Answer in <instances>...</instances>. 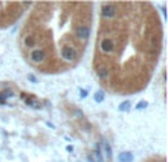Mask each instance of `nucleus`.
<instances>
[{
    "mask_svg": "<svg viewBox=\"0 0 168 162\" xmlns=\"http://www.w3.org/2000/svg\"><path fill=\"white\" fill-rule=\"evenodd\" d=\"M114 18L100 19L93 71L114 93H136L150 80L162 49V25L150 3H117Z\"/></svg>",
    "mask_w": 168,
    "mask_h": 162,
    "instance_id": "f257e3e1",
    "label": "nucleus"
},
{
    "mask_svg": "<svg viewBox=\"0 0 168 162\" xmlns=\"http://www.w3.org/2000/svg\"><path fill=\"white\" fill-rule=\"evenodd\" d=\"M25 21L19 46L25 61L42 72L75 66L91 34V3H36Z\"/></svg>",
    "mask_w": 168,
    "mask_h": 162,
    "instance_id": "f03ea898",
    "label": "nucleus"
},
{
    "mask_svg": "<svg viewBox=\"0 0 168 162\" xmlns=\"http://www.w3.org/2000/svg\"><path fill=\"white\" fill-rule=\"evenodd\" d=\"M4 6H6V3H0V27H7L13 21H16V18L22 13V9L24 7H30L31 3H16L7 12H3Z\"/></svg>",
    "mask_w": 168,
    "mask_h": 162,
    "instance_id": "7ed1b4c3",
    "label": "nucleus"
},
{
    "mask_svg": "<svg viewBox=\"0 0 168 162\" xmlns=\"http://www.w3.org/2000/svg\"><path fill=\"white\" fill-rule=\"evenodd\" d=\"M118 159H120V162H133L134 156H133V153H130V152H123V153H120Z\"/></svg>",
    "mask_w": 168,
    "mask_h": 162,
    "instance_id": "20e7f679",
    "label": "nucleus"
},
{
    "mask_svg": "<svg viewBox=\"0 0 168 162\" xmlns=\"http://www.w3.org/2000/svg\"><path fill=\"white\" fill-rule=\"evenodd\" d=\"M13 96V91L12 90H3L0 93V103H6V99L7 97H12Z\"/></svg>",
    "mask_w": 168,
    "mask_h": 162,
    "instance_id": "39448f33",
    "label": "nucleus"
},
{
    "mask_svg": "<svg viewBox=\"0 0 168 162\" xmlns=\"http://www.w3.org/2000/svg\"><path fill=\"white\" fill-rule=\"evenodd\" d=\"M103 99H105V93L100 90V91H96V94H94V100L97 102V103H100V102H103Z\"/></svg>",
    "mask_w": 168,
    "mask_h": 162,
    "instance_id": "423d86ee",
    "label": "nucleus"
},
{
    "mask_svg": "<svg viewBox=\"0 0 168 162\" xmlns=\"http://www.w3.org/2000/svg\"><path fill=\"white\" fill-rule=\"evenodd\" d=\"M94 156H96L97 162H105L103 161V156H102V152H100V146H96V153H94Z\"/></svg>",
    "mask_w": 168,
    "mask_h": 162,
    "instance_id": "0eeeda50",
    "label": "nucleus"
},
{
    "mask_svg": "<svg viewBox=\"0 0 168 162\" xmlns=\"http://www.w3.org/2000/svg\"><path fill=\"white\" fill-rule=\"evenodd\" d=\"M130 105H131V103H130L128 100L123 102V103L120 105V111H128V109H130Z\"/></svg>",
    "mask_w": 168,
    "mask_h": 162,
    "instance_id": "6e6552de",
    "label": "nucleus"
},
{
    "mask_svg": "<svg viewBox=\"0 0 168 162\" xmlns=\"http://www.w3.org/2000/svg\"><path fill=\"white\" fill-rule=\"evenodd\" d=\"M148 106V102H145V100H142V102H139L137 103V106H136V109H143V108H146Z\"/></svg>",
    "mask_w": 168,
    "mask_h": 162,
    "instance_id": "1a4fd4ad",
    "label": "nucleus"
},
{
    "mask_svg": "<svg viewBox=\"0 0 168 162\" xmlns=\"http://www.w3.org/2000/svg\"><path fill=\"white\" fill-rule=\"evenodd\" d=\"M105 150H106V156L111 158V146L108 143H105Z\"/></svg>",
    "mask_w": 168,
    "mask_h": 162,
    "instance_id": "9d476101",
    "label": "nucleus"
},
{
    "mask_svg": "<svg viewBox=\"0 0 168 162\" xmlns=\"http://www.w3.org/2000/svg\"><path fill=\"white\" fill-rule=\"evenodd\" d=\"M28 78H30V80L33 81V82H37V80H36V77H34V75H31V74L28 75Z\"/></svg>",
    "mask_w": 168,
    "mask_h": 162,
    "instance_id": "9b49d317",
    "label": "nucleus"
},
{
    "mask_svg": "<svg viewBox=\"0 0 168 162\" xmlns=\"http://www.w3.org/2000/svg\"><path fill=\"white\" fill-rule=\"evenodd\" d=\"M80 93H81V97H87V91H84V90H81Z\"/></svg>",
    "mask_w": 168,
    "mask_h": 162,
    "instance_id": "f8f14e48",
    "label": "nucleus"
}]
</instances>
